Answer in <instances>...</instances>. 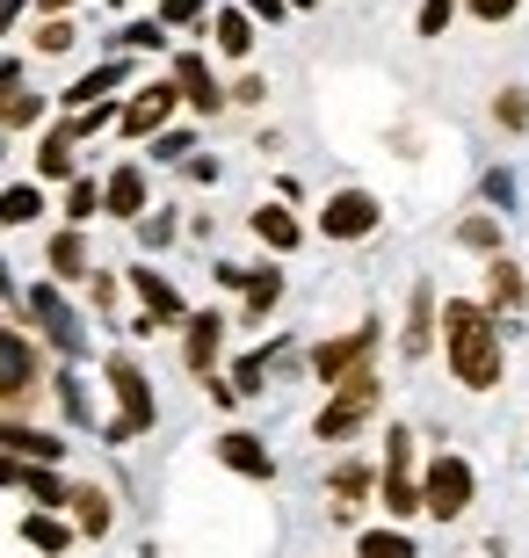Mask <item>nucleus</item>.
<instances>
[{
    "label": "nucleus",
    "mask_w": 529,
    "mask_h": 558,
    "mask_svg": "<svg viewBox=\"0 0 529 558\" xmlns=\"http://www.w3.org/2000/svg\"><path fill=\"white\" fill-rule=\"evenodd\" d=\"M443 355H449V371H457V385H465V392H493V385H501V371H508L501 319H493L486 305H471V298L443 305Z\"/></svg>",
    "instance_id": "1"
},
{
    "label": "nucleus",
    "mask_w": 529,
    "mask_h": 558,
    "mask_svg": "<svg viewBox=\"0 0 529 558\" xmlns=\"http://www.w3.org/2000/svg\"><path fill=\"white\" fill-rule=\"evenodd\" d=\"M377 399H385V385H377V371H370V363L356 377H341V385H334V399L320 407V421H312V428H320V442H348V435L377 414Z\"/></svg>",
    "instance_id": "2"
},
{
    "label": "nucleus",
    "mask_w": 529,
    "mask_h": 558,
    "mask_svg": "<svg viewBox=\"0 0 529 558\" xmlns=\"http://www.w3.org/2000/svg\"><path fill=\"white\" fill-rule=\"evenodd\" d=\"M109 392H117V421H103V442H131V435L153 428L160 407H153V385L131 355H109Z\"/></svg>",
    "instance_id": "3"
},
{
    "label": "nucleus",
    "mask_w": 529,
    "mask_h": 558,
    "mask_svg": "<svg viewBox=\"0 0 529 558\" xmlns=\"http://www.w3.org/2000/svg\"><path fill=\"white\" fill-rule=\"evenodd\" d=\"M471 494H479V472H471L465 457H435V464L421 472V508L435 522H457L471 508Z\"/></svg>",
    "instance_id": "4"
},
{
    "label": "nucleus",
    "mask_w": 529,
    "mask_h": 558,
    "mask_svg": "<svg viewBox=\"0 0 529 558\" xmlns=\"http://www.w3.org/2000/svg\"><path fill=\"white\" fill-rule=\"evenodd\" d=\"M385 226V210H377V196L370 189H334L320 210V232L326 240H370V232Z\"/></svg>",
    "instance_id": "5"
},
{
    "label": "nucleus",
    "mask_w": 529,
    "mask_h": 558,
    "mask_svg": "<svg viewBox=\"0 0 529 558\" xmlns=\"http://www.w3.org/2000/svg\"><path fill=\"white\" fill-rule=\"evenodd\" d=\"M385 508H392L399 522L421 515V478H413V435H407V428L385 435Z\"/></svg>",
    "instance_id": "6"
},
{
    "label": "nucleus",
    "mask_w": 529,
    "mask_h": 558,
    "mask_svg": "<svg viewBox=\"0 0 529 558\" xmlns=\"http://www.w3.org/2000/svg\"><path fill=\"white\" fill-rule=\"evenodd\" d=\"M29 319L44 327V341H51L59 355H81L87 349V333H81V319H73V305L59 298V283H37V290H29Z\"/></svg>",
    "instance_id": "7"
},
{
    "label": "nucleus",
    "mask_w": 529,
    "mask_h": 558,
    "mask_svg": "<svg viewBox=\"0 0 529 558\" xmlns=\"http://www.w3.org/2000/svg\"><path fill=\"white\" fill-rule=\"evenodd\" d=\"M370 349H377V319H363V327L341 333V341H320V349H312V371H320V385H341V377H356L370 363Z\"/></svg>",
    "instance_id": "8"
},
{
    "label": "nucleus",
    "mask_w": 529,
    "mask_h": 558,
    "mask_svg": "<svg viewBox=\"0 0 529 558\" xmlns=\"http://www.w3.org/2000/svg\"><path fill=\"white\" fill-rule=\"evenodd\" d=\"M175 102H182V87H175V81H153V87H139V95H131V102L117 109L123 138H160V124L175 117Z\"/></svg>",
    "instance_id": "9"
},
{
    "label": "nucleus",
    "mask_w": 529,
    "mask_h": 558,
    "mask_svg": "<svg viewBox=\"0 0 529 558\" xmlns=\"http://www.w3.org/2000/svg\"><path fill=\"white\" fill-rule=\"evenodd\" d=\"M182 327H189L182 333V363L196 377H211V371H218V349H225V312H189Z\"/></svg>",
    "instance_id": "10"
},
{
    "label": "nucleus",
    "mask_w": 529,
    "mask_h": 558,
    "mask_svg": "<svg viewBox=\"0 0 529 558\" xmlns=\"http://www.w3.org/2000/svg\"><path fill=\"white\" fill-rule=\"evenodd\" d=\"M37 392V349L15 327H0V399H29Z\"/></svg>",
    "instance_id": "11"
},
{
    "label": "nucleus",
    "mask_w": 529,
    "mask_h": 558,
    "mask_svg": "<svg viewBox=\"0 0 529 558\" xmlns=\"http://www.w3.org/2000/svg\"><path fill=\"white\" fill-rule=\"evenodd\" d=\"M218 464H232L240 478H276V457L262 450V435H247V428L218 435Z\"/></svg>",
    "instance_id": "12"
},
{
    "label": "nucleus",
    "mask_w": 529,
    "mask_h": 558,
    "mask_svg": "<svg viewBox=\"0 0 529 558\" xmlns=\"http://www.w3.org/2000/svg\"><path fill=\"white\" fill-rule=\"evenodd\" d=\"M0 450L22 457V464H51V472H59L65 442H59V435H44V428H22V421H0Z\"/></svg>",
    "instance_id": "13"
},
{
    "label": "nucleus",
    "mask_w": 529,
    "mask_h": 558,
    "mask_svg": "<svg viewBox=\"0 0 529 558\" xmlns=\"http://www.w3.org/2000/svg\"><path fill=\"white\" fill-rule=\"evenodd\" d=\"M175 87H182V102L204 109V117H211V109H225V87L211 81V65L196 59V51H182V59H175Z\"/></svg>",
    "instance_id": "14"
},
{
    "label": "nucleus",
    "mask_w": 529,
    "mask_h": 558,
    "mask_svg": "<svg viewBox=\"0 0 529 558\" xmlns=\"http://www.w3.org/2000/svg\"><path fill=\"white\" fill-rule=\"evenodd\" d=\"M131 290L145 298V319H153V327H167V319H189V312H182V290L167 283L160 269H131Z\"/></svg>",
    "instance_id": "15"
},
{
    "label": "nucleus",
    "mask_w": 529,
    "mask_h": 558,
    "mask_svg": "<svg viewBox=\"0 0 529 558\" xmlns=\"http://www.w3.org/2000/svg\"><path fill=\"white\" fill-rule=\"evenodd\" d=\"M103 210L109 218H145V167H109Z\"/></svg>",
    "instance_id": "16"
},
{
    "label": "nucleus",
    "mask_w": 529,
    "mask_h": 558,
    "mask_svg": "<svg viewBox=\"0 0 529 558\" xmlns=\"http://www.w3.org/2000/svg\"><path fill=\"white\" fill-rule=\"evenodd\" d=\"M522 298H529V283L515 276V262L493 254V269H486V312H493V319H501V312H522Z\"/></svg>",
    "instance_id": "17"
},
{
    "label": "nucleus",
    "mask_w": 529,
    "mask_h": 558,
    "mask_svg": "<svg viewBox=\"0 0 529 558\" xmlns=\"http://www.w3.org/2000/svg\"><path fill=\"white\" fill-rule=\"evenodd\" d=\"M123 81H131V65L109 59V65H95V73H81V81L65 87V102H73V109H95V102L109 95V87H123Z\"/></svg>",
    "instance_id": "18"
},
{
    "label": "nucleus",
    "mask_w": 529,
    "mask_h": 558,
    "mask_svg": "<svg viewBox=\"0 0 529 558\" xmlns=\"http://www.w3.org/2000/svg\"><path fill=\"white\" fill-rule=\"evenodd\" d=\"M211 37H218V51H225V59H247V51H254V15H247V8H218Z\"/></svg>",
    "instance_id": "19"
},
{
    "label": "nucleus",
    "mask_w": 529,
    "mask_h": 558,
    "mask_svg": "<svg viewBox=\"0 0 529 558\" xmlns=\"http://www.w3.org/2000/svg\"><path fill=\"white\" fill-rule=\"evenodd\" d=\"M51 276H59V283H81V276H95V269H87V240H81V226H65L59 240H51Z\"/></svg>",
    "instance_id": "20"
},
{
    "label": "nucleus",
    "mask_w": 529,
    "mask_h": 558,
    "mask_svg": "<svg viewBox=\"0 0 529 558\" xmlns=\"http://www.w3.org/2000/svg\"><path fill=\"white\" fill-rule=\"evenodd\" d=\"M247 327H262L268 319V305H276V298H284V269H247Z\"/></svg>",
    "instance_id": "21"
},
{
    "label": "nucleus",
    "mask_w": 529,
    "mask_h": 558,
    "mask_svg": "<svg viewBox=\"0 0 529 558\" xmlns=\"http://www.w3.org/2000/svg\"><path fill=\"white\" fill-rule=\"evenodd\" d=\"M65 508H73V522H81L87 537H103L109 522H117V508H109L103 486H73V500H65Z\"/></svg>",
    "instance_id": "22"
},
{
    "label": "nucleus",
    "mask_w": 529,
    "mask_h": 558,
    "mask_svg": "<svg viewBox=\"0 0 529 558\" xmlns=\"http://www.w3.org/2000/svg\"><path fill=\"white\" fill-rule=\"evenodd\" d=\"M37 210H44V182L0 189V226H37Z\"/></svg>",
    "instance_id": "23"
},
{
    "label": "nucleus",
    "mask_w": 529,
    "mask_h": 558,
    "mask_svg": "<svg viewBox=\"0 0 529 558\" xmlns=\"http://www.w3.org/2000/svg\"><path fill=\"white\" fill-rule=\"evenodd\" d=\"M326 494H334V515H356L370 494V464H341V472L326 478Z\"/></svg>",
    "instance_id": "24"
},
{
    "label": "nucleus",
    "mask_w": 529,
    "mask_h": 558,
    "mask_svg": "<svg viewBox=\"0 0 529 558\" xmlns=\"http://www.w3.org/2000/svg\"><path fill=\"white\" fill-rule=\"evenodd\" d=\"M254 232H262V240H268L276 254H290L298 240H305V232H298V218H290L284 204H262V210H254Z\"/></svg>",
    "instance_id": "25"
},
{
    "label": "nucleus",
    "mask_w": 529,
    "mask_h": 558,
    "mask_svg": "<svg viewBox=\"0 0 529 558\" xmlns=\"http://www.w3.org/2000/svg\"><path fill=\"white\" fill-rule=\"evenodd\" d=\"M428 341H435V298H428V290H413V312H407L399 349H407V355H428Z\"/></svg>",
    "instance_id": "26"
},
{
    "label": "nucleus",
    "mask_w": 529,
    "mask_h": 558,
    "mask_svg": "<svg viewBox=\"0 0 529 558\" xmlns=\"http://www.w3.org/2000/svg\"><path fill=\"white\" fill-rule=\"evenodd\" d=\"M37 182H73V138L65 131H51L37 153Z\"/></svg>",
    "instance_id": "27"
},
{
    "label": "nucleus",
    "mask_w": 529,
    "mask_h": 558,
    "mask_svg": "<svg viewBox=\"0 0 529 558\" xmlns=\"http://www.w3.org/2000/svg\"><path fill=\"white\" fill-rule=\"evenodd\" d=\"M22 544H37V551H51V558H59L65 544H73V530H65L59 515H22Z\"/></svg>",
    "instance_id": "28"
},
{
    "label": "nucleus",
    "mask_w": 529,
    "mask_h": 558,
    "mask_svg": "<svg viewBox=\"0 0 529 558\" xmlns=\"http://www.w3.org/2000/svg\"><path fill=\"white\" fill-rule=\"evenodd\" d=\"M44 117V95H29V87H8V95H0V124L8 131H29Z\"/></svg>",
    "instance_id": "29"
},
{
    "label": "nucleus",
    "mask_w": 529,
    "mask_h": 558,
    "mask_svg": "<svg viewBox=\"0 0 529 558\" xmlns=\"http://www.w3.org/2000/svg\"><path fill=\"white\" fill-rule=\"evenodd\" d=\"M356 558H421V551H413V537H407V530H363Z\"/></svg>",
    "instance_id": "30"
},
{
    "label": "nucleus",
    "mask_w": 529,
    "mask_h": 558,
    "mask_svg": "<svg viewBox=\"0 0 529 558\" xmlns=\"http://www.w3.org/2000/svg\"><path fill=\"white\" fill-rule=\"evenodd\" d=\"M276 371V349H254V355H240V371H232V392L240 399H254L262 392V377Z\"/></svg>",
    "instance_id": "31"
},
{
    "label": "nucleus",
    "mask_w": 529,
    "mask_h": 558,
    "mask_svg": "<svg viewBox=\"0 0 529 558\" xmlns=\"http://www.w3.org/2000/svg\"><path fill=\"white\" fill-rule=\"evenodd\" d=\"M95 210H103V189H95V182H73V189H65V218H73V226H87Z\"/></svg>",
    "instance_id": "32"
},
{
    "label": "nucleus",
    "mask_w": 529,
    "mask_h": 558,
    "mask_svg": "<svg viewBox=\"0 0 529 558\" xmlns=\"http://www.w3.org/2000/svg\"><path fill=\"white\" fill-rule=\"evenodd\" d=\"M73 37H81V29H73L65 15H44V29H37V51H51V59H59V51H73Z\"/></svg>",
    "instance_id": "33"
},
{
    "label": "nucleus",
    "mask_w": 529,
    "mask_h": 558,
    "mask_svg": "<svg viewBox=\"0 0 529 558\" xmlns=\"http://www.w3.org/2000/svg\"><path fill=\"white\" fill-rule=\"evenodd\" d=\"M59 407H65V414H73V421H81V428H87V421H95V407H87V385H81V377H73V371L59 377Z\"/></svg>",
    "instance_id": "34"
},
{
    "label": "nucleus",
    "mask_w": 529,
    "mask_h": 558,
    "mask_svg": "<svg viewBox=\"0 0 529 558\" xmlns=\"http://www.w3.org/2000/svg\"><path fill=\"white\" fill-rule=\"evenodd\" d=\"M457 240H465V247H479V254H493V247H501V226H493V218H465V226H457Z\"/></svg>",
    "instance_id": "35"
},
{
    "label": "nucleus",
    "mask_w": 529,
    "mask_h": 558,
    "mask_svg": "<svg viewBox=\"0 0 529 558\" xmlns=\"http://www.w3.org/2000/svg\"><path fill=\"white\" fill-rule=\"evenodd\" d=\"M493 117H501L508 131H522V124H529V87H508V95L493 102Z\"/></svg>",
    "instance_id": "36"
},
{
    "label": "nucleus",
    "mask_w": 529,
    "mask_h": 558,
    "mask_svg": "<svg viewBox=\"0 0 529 558\" xmlns=\"http://www.w3.org/2000/svg\"><path fill=\"white\" fill-rule=\"evenodd\" d=\"M449 15H457V0H421V37H443Z\"/></svg>",
    "instance_id": "37"
},
{
    "label": "nucleus",
    "mask_w": 529,
    "mask_h": 558,
    "mask_svg": "<svg viewBox=\"0 0 529 558\" xmlns=\"http://www.w3.org/2000/svg\"><path fill=\"white\" fill-rule=\"evenodd\" d=\"M109 117H117V109L109 102H95V109H81V117H73V124H65V138H95V131L109 124Z\"/></svg>",
    "instance_id": "38"
},
{
    "label": "nucleus",
    "mask_w": 529,
    "mask_h": 558,
    "mask_svg": "<svg viewBox=\"0 0 529 558\" xmlns=\"http://www.w3.org/2000/svg\"><path fill=\"white\" fill-rule=\"evenodd\" d=\"M123 44H131V51H160L167 29H160V22H131V29H123Z\"/></svg>",
    "instance_id": "39"
},
{
    "label": "nucleus",
    "mask_w": 529,
    "mask_h": 558,
    "mask_svg": "<svg viewBox=\"0 0 529 558\" xmlns=\"http://www.w3.org/2000/svg\"><path fill=\"white\" fill-rule=\"evenodd\" d=\"M160 22L189 29V22H204V0H160Z\"/></svg>",
    "instance_id": "40"
},
{
    "label": "nucleus",
    "mask_w": 529,
    "mask_h": 558,
    "mask_svg": "<svg viewBox=\"0 0 529 558\" xmlns=\"http://www.w3.org/2000/svg\"><path fill=\"white\" fill-rule=\"evenodd\" d=\"M465 8H471V15H479V22H508L515 8H522V0H465Z\"/></svg>",
    "instance_id": "41"
},
{
    "label": "nucleus",
    "mask_w": 529,
    "mask_h": 558,
    "mask_svg": "<svg viewBox=\"0 0 529 558\" xmlns=\"http://www.w3.org/2000/svg\"><path fill=\"white\" fill-rule=\"evenodd\" d=\"M189 153V131H160V138H153V160H182Z\"/></svg>",
    "instance_id": "42"
},
{
    "label": "nucleus",
    "mask_w": 529,
    "mask_h": 558,
    "mask_svg": "<svg viewBox=\"0 0 529 558\" xmlns=\"http://www.w3.org/2000/svg\"><path fill=\"white\" fill-rule=\"evenodd\" d=\"M139 232H145V247H167V240H175V218H145Z\"/></svg>",
    "instance_id": "43"
},
{
    "label": "nucleus",
    "mask_w": 529,
    "mask_h": 558,
    "mask_svg": "<svg viewBox=\"0 0 529 558\" xmlns=\"http://www.w3.org/2000/svg\"><path fill=\"white\" fill-rule=\"evenodd\" d=\"M284 8H290V0H247V15H254V22H284Z\"/></svg>",
    "instance_id": "44"
},
{
    "label": "nucleus",
    "mask_w": 529,
    "mask_h": 558,
    "mask_svg": "<svg viewBox=\"0 0 529 558\" xmlns=\"http://www.w3.org/2000/svg\"><path fill=\"white\" fill-rule=\"evenodd\" d=\"M29 8V0H0V29H15V15Z\"/></svg>",
    "instance_id": "45"
},
{
    "label": "nucleus",
    "mask_w": 529,
    "mask_h": 558,
    "mask_svg": "<svg viewBox=\"0 0 529 558\" xmlns=\"http://www.w3.org/2000/svg\"><path fill=\"white\" fill-rule=\"evenodd\" d=\"M0 298H15V276H8V262H0Z\"/></svg>",
    "instance_id": "46"
},
{
    "label": "nucleus",
    "mask_w": 529,
    "mask_h": 558,
    "mask_svg": "<svg viewBox=\"0 0 529 558\" xmlns=\"http://www.w3.org/2000/svg\"><path fill=\"white\" fill-rule=\"evenodd\" d=\"M37 8H44V15H59V8H73V0H37Z\"/></svg>",
    "instance_id": "47"
},
{
    "label": "nucleus",
    "mask_w": 529,
    "mask_h": 558,
    "mask_svg": "<svg viewBox=\"0 0 529 558\" xmlns=\"http://www.w3.org/2000/svg\"><path fill=\"white\" fill-rule=\"evenodd\" d=\"M290 8H312V0H290Z\"/></svg>",
    "instance_id": "48"
}]
</instances>
